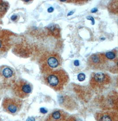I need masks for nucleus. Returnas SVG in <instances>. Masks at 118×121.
Segmentation results:
<instances>
[{
	"label": "nucleus",
	"mask_w": 118,
	"mask_h": 121,
	"mask_svg": "<svg viewBox=\"0 0 118 121\" xmlns=\"http://www.w3.org/2000/svg\"><path fill=\"white\" fill-rule=\"evenodd\" d=\"M62 59L59 54L55 52H47L41 58L39 65L41 72L47 74L55 70L62 65Z\"/></svg>",
	"instance_id": "nucleus-2"
},
{
	"label": "nucleus",
	"mask_w": 118,
	"mask_h": 121,
	"mask_svg": "<svg viewBox=\"0 0 118 121\" xmlns=\"http://www.w3.org/2000/svg\"><path fill=\"white\" fill-rule=\"evenodd\" d=\"M9 7L8 2L3 0H0V17L2 18L7 12Z\"/></svg>",
	"instance_id": "nucleus-11"
},
{
	"label": "nucleus",
	"mask_w": 118,
	"mask_h": 121,
	"mask_svg": "<svg viewBox=\"0 0 118 121\" xmlns=\"http://www.w3.org/2000/svg\"><path fill=\"white\" fill-rule=\"evenodd\" d=\"M66 121H82L78 117H76L75 116H71L70 117H68Z\"/></svg>",
	"instance_id": "nucleus-13"
},
{
	"label": "nucleus",
	"mask_w": 118,
	"mask_h": 121,
	"mask_svg": "<svg viewBox=\"0 0 118 121\" xmlns=\"http://www.w3.org/2000/svg\"><path fill=\"white\" fill-rule=\"evenodd\" d=\"M14 33L8 30H0V53L8 51L12 46V38Z\"/></svg>",
	"instance_id": "nucleus-8"
},
{
	"label": "nucleus",
	"mask_w": 118,
	"mask_h": 121,
	"mask_svg": "<svg viewBox=\"0 0 118 121\" xmlns=\"http://www.w3.org/2000/svg\"><path fill=\"white\" fill-rule=\"evenodd\" d=\"M13 94L19 99H25L31 94L32 90L31 84L28 81L19 79L16 81L12 87Z\"/></svg>",
	"instance_id": "nucleus-4"
},
{
	"label": "nucleus",
	"mask_w": 118,
	"mask_h": 121,
	"mask_svg": "<svg viewBox=\"0 0 118 121\" xmlns=\"http://www.w3.org/2000/svg\"><path fill=\"white\" fill-rule=\"evenodd\" d=\"M16 79V73L12 68L5 65L0 66V94L12 88Z\"/></svg>",
	"instance_id": "nucleus-3"
},
{
	"label": "nucleus",
	"mask_w": 118,
	"mask_h": 121,
	"mask_svg": "<svg viewBox=\"0 0 118 121\" xmlns=\"http://www.w3.org/2000/svg\"><path fill=\"white\" fill-rule=\"evenodd\" d=\"M17 19V16L16 15H13L11 17V19L13 21H15Z\"/></svg>",
	"instance_id": "nucleus-15"
},
{
	"label": "nucleus",
	"mask_w": 118,
	"mask_h": 121,
	"mask_svg": "<svg viewBox=\"0 0 118 121\" xmlns=\"http://www.w3.org/2000/svg\"><path fill=\"white\" fill-rule=\"evenodd\" d=\"M26 121H35V118L33 117H28Z\"/></svg>",
	"instance_id": "nucleus-16"
},
{
	"label": "nucleus",
	"mask_w": 118,
	"mask_h": 121,
	"mask_svg": "<svg viewBox=\"0 0 118 121\" xmlns=\"http://www.w3.org/2000/svg\"><path fill=\"white\" fill-rule=\"evenodd\" d=\"M105 56L107 59L113 60L116 58V54L114 52H108L105 55Z\"/></svg>",
	"instance_id": "nucleus-12"
},
{
	"label": "nucleus",
	"mask_w": 118,
	"mask_h": 121,
	"mask_svg": "<svg viewBox=\"0 0 118 121\" xmlns=\"http://www.w3.org/2000/svg\"><path fill=\"white\" fill-rule=\"evenodd\" d=\"M22 105V100L16 97H6L2 103V107L4 111L12 115L18 113Z\"/></svg>",
	"instance_id": "nucleus-5"
},
{
	"label": "nucleus",
	"mask_w": 118,
	"mask_h": 121,
	"mask_svg": "<svg viewBox=\"0 0 118 121\" xmlns=\"http://www.w3.org/2000/svg\"><path fill=\"white\" fill-rule=\"evenodd\" d=\"M97 11V9L96 8H93V9H92V12H96Z\"/></svg>",
	"instance_id": "nucleus-19"
},
{
	"label": "nucleus",
	"mask_w": 118,
	"mask_h": 121,
	"mask_svg": "<svg viewBox=\"0 0 118 121\" xmlns=\"http://www.w3.org/2000/svg\"><path fill=\"white\" fill-rule=\"evenodd\" d=\"M45 75V83L55 91L63 90L69 80L68 74L63 70H55Z\"/></svg>",
	"instance_id": "nucleus-1"
},
{
	"label": "nucleus",
	"mask_w": 118,
	"mask_h": 121,
	"mask_svg": "<svg viewBox=\"0 0 118 121\" xmlns=\"http://www.w3.org/2000/svg\"><path fill=\"white\" fill-rule=\"evenodd\" d=\"M53 10H54V9L52 8H48V11L49 12H53Z\"/></svg>",
	"instance_id": "nucleus-18"
},
{
	"label": "nucleus",
	"mask_w": 118,
	"mask_h": 121,
	"mask_svg": "<svg viewBox=\"0 0 118 121\" xmlns=\"http://www.w3.org/2000/svg\"><path fill=\"white\" fill-rule=\"evenodd\" d=\"M88 65L92 70H103L107 65V59L102 53L93 54L88 59Z\"/></svg>",
	"instance_id": "nucleus-7"
},
{
	"label": "nucleus",
	"mask_w": 118,
	"mask_h": 121,
	"mask_svg": "<svg viewBox=\"0 0 118 121\" xmlns=\"http://www.w3.org/2000/svg\"><path fill=\"white\" fill-rule=\"evenodd\" d=\"M68 117V114L64 111L57 110L49 114L45 121H66Z\"/></svg>",
	"instance_id": "nucleus-10"
},
{
	"label": "nucleus",
	"mask_w": 118,
	"mask_h": 121,
	"mask_svg": "<svg viewBox=\"0 0 118 121\" xmlns=\"http://www.w3.org/2000/svg\"><path fill=\"white\" fill-rule=\"evenodd\" d=\"M78 79L80 81H84L85 78V76L84 74H80L78 76Z\"/></svg>",
	"instance_id": "nucleus-14"
},
{
	"label": "nucleus",
	"mask_w": 118,
	"mask_h": 121,
	"mask_svg": "<svg viewBox=\"0 0 118 121\" xmlns=\"http://www.w3.org/2000/svg\"></svg>",
	"instance_id": "nucleus-20"
},
{
	"label": "nucleus",
	"mask_w": 118,
	"mask_h": 121,
	"mask_svg": "<svg viewBox=\"0 0 118 121\" xmlns=\"http://www.w3.org/2000/svg\"><path fill=\"white\" fill-rule=\"evenodd\" d=\"M74 65H75V66H79V61H78V60L75 61L74 62Z\"/></svg>",
	"instance_id": "nucleus-17"
},
{
	"label": "nucleus",
	"mask_w": 118,
	"mask_h": 121,
	"mask_svg": "<svg viewBox=\"0 0 118 121\" xmlns=\"http://www.w3.org/2000/svg\"><path fill=\"white\" fill-rule=\"evenodd\" d=\"M110 77L107 74L102 72L94 73L92 74L90 81L91 87L95 90H100L111 83Z\"/></svg>",
	"instance_id": "nucleus-6"
},
{
	"label": "nucleus",
	"mask_w": 118,
	"mask_h": 121,
	"mask_svg": "<svg viewBox=\"0 0 118 121\" xmlns=\"http://www.w3.org/2000/svg\"><path fill=\"white\" fill-rule=\"evenodd\" d=\"M96 121H118V114L112 111H104L96 113Z\"/></svg>",
	"instance_id": "nucleus-9"
}]
</instances>
